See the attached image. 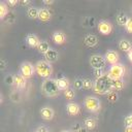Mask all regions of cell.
<instances>
[{"mask_svg":"<svg viewBox=\"0 0 132 132\" xmlns=\"http://www.w3.org/2000/svg\"><path fill=\"white\" fill-rule=\"evenodd\" d=\"M93 91L97 95H107L111 91H113L112 88V79L109 77V75L106 73L103 76L97 77L94 80Z\"/></svg>","mask_w":132,"mask_h":132,"instance_id":"6da1fadb","label":"cell"},{"mask_svg":"<svg viewBox=\"0 0 132 132\" xmlns=\"http://www.w3.org/2000/svg\"><path fill=\"white\" fill-rule=\"evenodd\" d=\"M41 91L42 93L47 97H55L59 95L60 89L56 82V79L53 78H46L41 84Z\"/></svg>","mask_w":132,"mask_h":132,"instance_id":"7a4b0ae2","label":"cell"},{"mask_svg":"<svg viewBox=\"0 0 132 132\" xmlns=\"http://www.w3.org/2000/svg\"><path fill=\"white\" fill-rule=\"evenodd\" d=\"M35 70L40 77L46 79L50 78L53 73V66L52 63L47 62L46 60H40L35 64Z\"/></svg>","mask_w":132,"mask_h":132,"instance_id":"3957f363","label":"cell"},{"mask_svg":"<svg viewBox=\"0 0 132 132\" xmlns=\"http://www.w3.org/2000/svg\"><path fill=\"white\" fill-rule=\"evenodd\" d=\"M84 105L91 112H98L101 109V101L95 96H87L84 99Z\"/></svg>","mask_w":132,"mask_h":132,"instance_id":"277c9868","label":"cell"},{"mask_svg":"<svg viewBox=\"0 0 132 132\" xmlns=\"http://www.w3.org/2000/svg\"><path fill=\"white\" fill-rule=\"evenodd\" d=\"M107 74L109 75V77L111 79H121V78H123V76L125 74V67L121 63L110 65V67L107 71Z\"/></svg>","mask_w":132,"mask_h":132,"instance_id":"5b68a950","label":"cell"},{"mask_svg":"<svg viewBox=\"0 0 132 132\" xmlns=\"http://www.w3.org/2000/svg\"><path fill=\"white\" fill-rule=\"evenodd\" d=\"M34 72H36L35 70V65H33L32 63L26 61V62H23L21 64V67H20V73L25 77V78H30L33 76Z\"/></svg>","mask_w":132,"mask_h":132,"instance_id":"8992f818","label":"cell"},{"mask_svg":"<svg viewBox=\"0 0 132 132\" xmlns=\"http://www.w3.org/2000/svg\"><path fill=\"white\" fill-rule=\"evenodd\" d=\"M90 65L93 69L96 68H104L106 65V60L101 55H93L90 57Z\"/></svg>","mask_w":132,"mask_h":132,"instance_id":"52a82bcc","label":"cell"},{"mask_svg":"<svg viewBox=\"0 0 132 132\" xmlns=\"http://www.w3.org/2000/svg\"><path fill=\"white\" fill-rule=\"evenodd\" d=\"M97 29L98 31L103 34V35H109L112 31V25L110 22L108 21H105V20H102L100 21L98 24H97Z\"/></svg>","mask_w":132,"mask_h":132,"instance_id":"ba28073f","label":"cell"},{"mask_svg":"<svg viewBox=\"0 0 132 132\" xmlns=\"http://www.w3.org/2000/svg\"><path fill=\"white\" fill-rule=\"evenodd\" d=\"M104 58L106 60L107 63L113 65V64H117L119 63V60H120V55L117 51H113V50H108L105 55H104Z\"/></svg>","mask_w":132,"mask_h":132,"instance_id":"9c48e42d","label":"cell"},{"mask_svg":"<svg viewBox=\"0 0 132 132\" xmlns=\"http://www.w3.org/2000/svg\"><path fill=\"white\" fill-rule=\"evenodd\" d=\"M66 111L69 116H77L80 112V106L76 102H68L66 104Z\"/></svg>","mask_w":132,"mask_h":132,"instance_id":"30bf717a","label":"cell"},{"mask_svg":"<svg viewBox=\"0 0 132 132\" xmlns=\"http://www.w3.org/2000/svg\"><path fill=\"white\" fill-rule=\"evenodd\" d=\"M27 85V78H25L21 73L13 75V86L16 89H24Z\"/></svg>","mask_w":132,"mask_h":132,"instance_id":"8fae6325","label":"cell"},{"mask_svg":"<svg viewBox=\"0 0 132 132\" xmlns=\"http://www.w3.org/2000/svg\"><path fill=\"white\" fill-rule=\"evenodd\" d=\"M52 39L53 41L56 43V44H63L65 41H66V35L64 34L63 31H54L53 34H52Z\"/></svg>","mask_w":132,"mask_h":132,"instance_id":"7c38bea8","label":"cell"},{"mask_svg":"<svg viewBox=\"0 0 132 132\" xmlns=\"http://www.w3.org/2000/svg\"><path fill=\"white\" fill-rule=\"evenodd\" d=\"M39 113H40V116H41V118H42L43 120L50 121V120H52V119L54 118V116H55V110H54L52 107H50V106H44V107H41Z\"/></svg>","mask_w":132,"mask_h":132,"instance_id":"4fadbf2b","label":"cell"},{"mask_svg":"<svg viewBox=\"0 0 132 132\" xmlns=\"http://www.w3.org/2000/svg\"><path fill=\"white\" fill-rule=\"evenodd\" d=\"M84 42L89 47H94L98 44V37L94 34H86L84 37Z\"/></svg>","mask_w":132,"mask_h":132,"instance_id":"5bb4252c","label":"cell"},{"mask_svg":"<svg viewBox=\"0 0 132 132\" xmlns=\"http://www.w3.org/2000/svg\"><path fill=\"white\" fill-rule=\"evenodd\" d=\"M26 42H27V44H28L29 46H31V47H36V48H37V46H38L39 43H40V40H39V38H38L37 35H35V34H33V33H29V34L26 36Z\"/></svg>","mask_w":132,"mask_h":132,"instance_id":"9a60e30c","label":"cell"},{"mask_svg":"<svg viewBox=\"0 0 132 132\" xmlns=\"http://www.w3.org/2000/svg\"><path fill=\"white\" fill-rule=\"evenodd\" d=\"M56 82L60 89V91H65L67 89H69V86H70V81L67 77L65 76H60V77H57L56 78Z\"/></svg>","mask_w":132,"mask_h":132,"instance_id":"2e32d148","label":"cell"},{"mask_svg":"<svg viewBox=\"0 0 132 132\" xmlns=\"http://www.w3.org/2000/svg\"><path fill=\"white\" fill-rule=\"evenodd\" d=\"M44 56V60H46L47 62H50V63H53V62H56L57 60H58V58H59V53H58V51H56V50H54V48H50V51L46 53V54H44L43 55Z\"/></svg>","mask_w":132,"mask_h":132,"instance_id":"e0dca14e","label":"cell"},{"mask_svg":"<svg viewBox=\"0 0 132 132\" xmlns=\"http://www.w3.org/2000/svg\"><path fill=\"white\" fill-rule=\"evenodd\" d=\"M51 18H52V13H51V11H50L48 8H46V7L40 8L38 19H39L41 22H47V21L51 20Z\"/></svg>","mask_w":132,"mask_h":132,"instance_id":"ac0fdd59","label":"cell"},{"mask_svg":"<svg viewBox=\"0 0 132 132\" xmlns=\"http://www.w3.org/2000/svg\"><path fill=\"white\" fill-rule=\"evenodd\" d=\"M119 47L125 53H129L132 50V43L128 39H121L119 42Z\"/></svg>","mask_w":132,"mask_h":132,"instance_id":"d6986e66","label":"cell"},{"mask_svg":"<svg viewBox=\"0 0 132 132\" xmlns=\"http://www.w3.org/2000/svg\"><path fill=\"white\" fill-rule=\"evenodd\" d=\"M39 8L36 7V6H29L28 9H27V15L30 18V19H38V15H39Z\"/></svg>","mask_w":132,"mask_h":132,"instance_id":"ffe728a7","label":"cell"},{"mask_svg":"<svg viewBox=\"0 0 132 132\" xmlns=\"http://www.w3.org/2000/svg\"><path fill=\"white\" fill-rule=\"evenodd\" d=\"M9 13V6L5 1L0 2V19L4 20V18Z\"/></svg>","mask_w":132,"mask_h":132,"instance_id":"44dd1931","label":"cell"},{"mask_svg":"<svg viewBox=\"0 0 132 132\" xmlns=\"http://www.w3.org/2000/svg\"><path fill=\"white\" fill-rule=\"evenodd\" d=\"M128 20H129V16H128L126 13H124V12L119 13V14L117 15V18H116V21H117L118 25H120V26H124V27L126 26Z\"/></svg>","mask_w":132,"mask_h":132,"instance_id":"7402d4cb","label":"cell"},{"mask_svg":"<svg viewBox=\"0 0 132 132\" xmlns=\"http://www.w3.org/2000/svg\"><path fill=\"white\" fill-rule=\"evenodd\" d=\"M84 125H85V127H86L88 130H93V129L96 127L97 123H96V120H95V119H93V118L90 117V118H86V119H85Z\"/></svg>","mask_w":132,"mask_h":132,"instance_id":"603a6c76","label":"cell"},{"mask_svg":"<svg viewBox=\"0 0 132 132\" xmlns=\"http://www.w3.org/2000/svg\"><path fill=\"white\" fill-rule=\"evenodd\" d=\"M50 44H48V42L47 41H40V43H39V45L37 46V50H38V52L40 53V54H46L48 51H50Z\"/></svg>","mask_w":132,"mask_h":132,"instance_id":"cb8c5ba5","label":"cell"},{"mask_svg":"<svg viewBox=\"0 0 132 132\" xmlns=\"http://www.w3.org/2000/svg\"><path fill=\"white\" fill-rule=\"evenodd\" d=\"M125 87V84H124V80L121 78V79H112V88H113V91H121L123 90Z\"/></svg>","mask_w":132,"mask_h":132,"instance_id":"d4e9b609","label":"cell"},{"mask_svg":"<svg viewBox=\"0 0 132 132\" xmlns=\"http://www.w3.org/2000/svg\"><path fill=\"white\" fill-rule=\"evenodd\" d=\"M64 96H65V98L67 99V100H69V101H71L72 99H74V97H75V92L72 90V89H67V90H65L64 92Z\"/></svg>","mask_w":132,"mask_h":132,"instance_id":"484cf974","label":"cell"},{"mask_svg":"<svg viewBox=\"0 0 132 132\" xmlns=\"http://www.w3.org/2000/svg\"><path fill=\"white\" fill-rule=\"evenodd\" d=\"M107 72H105L104 68H96V69H93V74L96 76V78L97 77H100V76H103Z\"/></svg>","mask_w":132,"mask_h":132,"instance_id":"4316f807","label":"cell"},{"mask_svg":"<svg viewBox=\"0 0 132 132\" xmlns=\"http://www.w3.org/2000/svg\"><path fill=\"white\" fill-rule=\"evenodd\" d=\"M118 98H119V96H118V93L116 91H111L110 93L107 94V99L110 102H116L118 100Z\"/></svg>","mask_w":132,"mask_h":132,"instance_id":"83f0119b","label":"cell"},{"mask_svg":"<svg viewBox=\"0 0 132 132\" xmlns=\"http://www.w3.org/2000/svg\"><path fill=\"white\" fill-rule=\"evenodd\" d=\"M93 86H94V81H92L90 78L84 79V89L90 90V89H93Z\"/></svg>","mask_w":132,"mask_h":132,"instance_id":"f1b7e54d","label":"cell"},{"mask_svg":"<svg viewBox=\"0 0 132 132\" xmlns=\"http://www.w3.org/2000/svg\"><path fill=\"white\" fill-rule=\"evenodd\" d=\"M73 86H74V88L77 89V90L82 89V88H84V79H81V78H76V79L74 80V82H73Z\"/></svg>","mask_w":132,"mask_h":132,"instance_id":"f546056e","label":"cell"},{"mask_svg":"<svg viewBox=\"0 0 132 132\" xmlns=\"http://www.w3.org/2000/svg\"><path fill=\"white\" fill-rule=\"evenodd\" d=\"M10 98H11V100L12 101H20V99H21V94L19 93V91H13L12 93H11V95H10Z\"/></svg>","mask_w":132,"mask_h":132,"instance_id":"4dcf8cb0","label":"cell"},{"mask_svg":"<svg viewBox=\"0 0 132 132\" xmlns=\"http://www.w3.org/2000/svg\"><path fill=\"white\" fill-rule=\"evenodd\" d=\"M125 29H126L127 32L132 34V18H129V20H128V22L125 26Z\"/></svg>","mask_w":132,"mask_h":132,"instance_id":"1f68e13d","label":"cell"},{"mask_svg":"<svg viewBox=\"0 0 132 132\" xmlns=\"http://www.w3.org/2000/svg\"><path fill=\"white\" fill-rule=\"evenodd\" d=\"M124 122H125L126 126H132V113L126 116L125 119H124Z\"/></svg>","mask_w":132,"mask_h":132,"instance_id":"d6a6232c","label":"cell"},{"mask_svg":"<svg viewBox=\"0 0 132 132\" xmlns=\"http://www.w3.org/2000/svg\"><path fill=\"white\" fill-rule=\"evenodd\" d=\"M5 2L7 3L8 6H14V5H16V4L19 3L18 0H7V1H5Z\"/></svg>","mask_w":132,"mask_h":132,"instance_id":"836d02e7","label":"cell"},{"mask_svg":"<svg viewBox=\"0 0 132 132\" xmlns=\"http://www.w3.org/2000/svg\"><path fill=\"white\" fill-rule=\"evenodd\" d=\"M5 80H6V82H7L8 85H13V75H8V76H6Z\"/></svg>","mask_w":132,"mask_h":132,"instance_id":"e575fe53","label":"cell"},{"mask_svg":"<svg viewBox=\"0 0 132 132\" xmlns=\"http://www.w3.org/2000/svg\"><path fill=\"white\" fill-rule=\"evenodd\" d=\"M36 132H50L48 129L44 126H39L37 129H36Z\"/></svg>","mask_w":132,"mask_h":132,"instance_id":"d590c367","label":"cell"},{"mask_svg":"<svg viewBox=\"0 0 132 132\" xmlns=\"http://www.w3.org/2000/svg\"><path fill=\"white\" fill-rule=\"evenodd\" d=\"M75 132H88V129H87V128L84 126V127H79V128H78V129H77Z\"/></svg>","mask_w":132,"mask_h":132,"instance_id":"8d00e7d4","label":"cell"},{"mask_svg":"<svg viewBox=\"0 0 132 132\" xmlns=\"http://www.w3.org/2000/svg\"><path fill=\"white\" fill-rule=\"evenodd\" d=\"M22 5H30L31 4V1H27V0H23V1H21L20 2Z\"/></svg>","mask_w":132,"mask_h":132,"instance_id":"74e56055","label":"cell"},{"mask_svg":"<svg viewBox=\"0 0 132 132\" xmlns=\"http://www.w3.org/2000/svg\"><path fill=\"white\" fill-rule=\"evenodd\" d=\"M6 66V61L4 59H1V69H4Z\"/></svg>","mask_w":132,"mask_h":132,"instance_id":"f35d334b","label":"cell"},{"mask_svg":"<svg viewBox=\"0 0 132 132\" xmlns=\"http://www.w3.org/2000/svg\"><path fill=\"white\" fill-rule=\"evenodd\" d=\"M124 131L125 132H132V126H126Z\"/></svg>","mask_w":132,"mask_h":132,"instance_id":"ab89813d","label":"cell"},{"mask_svg":"<svg viewBox=\"0 0 132 132\" xmlns=\"http://www.w3.org/2000/svg\"><path fill=\"white\" fill-rule=\"evenodd\" d=\"M128 59H129V61L132 63V50L128 53Z\"/></svg>","mask_w":132,"mask_h":132,"instance_id":"60d3db41","label":"cell"},{"mask_svg":"<svg viewBox=\"0 0 132 132\" xmlns=\"http://www.w3.org/2000/svg\"><path fill=\"white\" fill-rule=\"evenodd\" d=\"M43 3H44V4H52V3H54V1H53V0H50V1H43Z\"/></svg>","mask_w":132,"mask_h":132,"instance_id":"b9f144b4","label":"cell"},{"mask_svg":"<svg viewBox=\"0 0 132 132\" xmlns=\"http://www.w3.org/2000/svg\"><path fill=\"white\" fill-rule=\"evenodd\" d=\"M60 132H74V131H72V130H61Z\"/></svg>","mask_w":132,"mask_h":132,"instance_id":"7bdbcfd3","label":"cell"},{"mask_svg":"<svg viewBox=\"0 0 132 132\" xmlns=\"http://www.w3.org/2000/svg\"><path fill=\"white\" fill-rule=\"evenodd\" d=\"M35 132H36V131H35Z\"/></svg>","mask_w":132,"mask_h":132,"instance_id":"ee69618b","label":"cell"}]
</instances>
